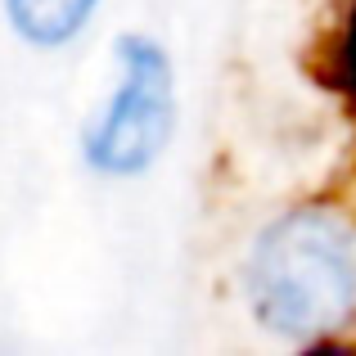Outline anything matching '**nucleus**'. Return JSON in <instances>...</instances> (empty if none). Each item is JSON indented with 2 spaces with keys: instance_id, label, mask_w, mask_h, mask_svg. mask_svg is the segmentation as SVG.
Listing matches in <instances>:
<instances>
[{
  "instance_id": "nucleus-3",
  "label": "nucleus",
  "mask_w": 356,
  "mask_h": 356,
  "mask_svg": "<svg viewBox=\"0 0 356 356\" xmlns=\"http://www.w3.org/2000/svg\"><path fill=\"white\" fill-rule=\"evenodd\" d=\"M99 0H5V23L32 50H63L95 18Z\"/></svg>"
},
{
  "instance_id": "nucleus-2",
  "label": "nucleus",
  "mask_w": 356,
  "mask_h": 356,
  "mask_svg": "<svg viewBox=\"0 0 356 356\" xmlns=\"http://www.w3.org/2000/svg\"><path fill=\"white\" fill-rule=\"evenodd\" d=\"M118 86L81 131V158L90 172L131 181L163 158L176 131V68L163 41L149 32H122L113 41Z\"/></svg>"
},
{
  "instance_id": "nucleus-1",
  "label": "nucleus",
  "mask_w": 356,
  "mask_h": 356,
  "mask_svg": "<svg viewBox=\"0 0 356 356\" xmlns=\"http://www.w3.org/2000/svg\"><path fill=\"white\" fill-rule=\"evenodd\" d=\"M243 302L275 339L343 330L356 316V226L334 208L280 212L243 257Z\"/></svg>"
}]
</instances>
